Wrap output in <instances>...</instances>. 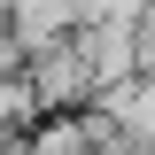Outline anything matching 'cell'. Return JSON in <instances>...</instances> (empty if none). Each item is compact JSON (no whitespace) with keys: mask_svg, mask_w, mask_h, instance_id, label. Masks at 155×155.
<instances>
[{"mask_svg":"<svg viewBox=\"0 0 155 155\" xmlns=\"http://www.w3.org/2000/svg\"><path fill=\"white\" fill-rule=\"evenodd\" d=\"M23 85H31V101H39V116H85L93 109V70H85V47H78V31L70 39H47V47H31L23 54Z\"/></svg>","mask_w":155,"mask_h":155,"instance_id":"1","label":"cell"},{"mask_svg":"<svg viewBox=\"0 0 155 155\" xmlns=\"http://www.w3.org/2000/svg\"><path fill=\"white\" fill-rule=\"evenodd\" d=\"M78 47H85V70H93L101 93L140 78V39H132V23H85V31H78Z\"/></svg>","mask_w":155,"mask_h":155,"instance_id":"2","label":"cell"},{"mask_svg":"<svg viewBox=\"0 0 155 155\" xmlns=\"http://www.w3.org/2000/svg\"><path fill=\"white\" fill-rule=\"evenodd\" d=\"M140 8L147 0H78V31L85 23H140Z\"/></svg>","mask_w":155,"mask_h":155,"instance_id":"3","label":"cell"}]
</instances>
